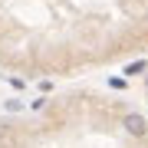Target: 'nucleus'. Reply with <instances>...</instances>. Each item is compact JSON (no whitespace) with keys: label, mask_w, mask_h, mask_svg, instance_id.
<instances>
[{"label":"nucleus","mask_w":148,"mask_h":148,"mask_svg":"<svg viewBox=\"0 0 148 148\" xmlns=\"http://www.w3.org/2000/svg\"><path fill=\"white\" fill-rule=\"evenodd\" d=\"M148 53V0H0V66L73 76Z\"/></svg>","instance_id":"nucleus-1"},{"label":"nucleus","mask_w":148,"mask_h":148,"mask_svg":"<svg viewBox=\"0 0 148 148\" xmlns=\"http://www.w3.org/2000/svg\"><path fill=\"white\" fill-rule=\"evenodd\" d=\"M0 148H148V125L125 99L69 92L0 122Z\"/></svg>","instance_id":"nucleus-2"}]
</instances>
